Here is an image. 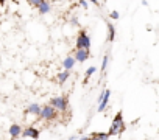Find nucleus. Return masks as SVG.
Masks as SVG:
<instances>
[{"label":"nucleus","mask_w":159,"mask_h":140,"mask_svg":"<svg viewBox=\"0 0 159 140\" xmlns=\"http://www.w3.org/2000/svg\"><path fill=\"white\" fill-rule=\"evenodd\" d=\"M69 77H70V72H67V70H62V72H59V73L56 75V81H58L59 84H64V83L69 80Z\"/></svg>","instance_id":"f8f14e48"},{"label":"nucleus","mask_w":159,"mask_h":140,"mask_svg":"<svg viewBox=\"0 0 159 140\" xmlns=\"http://www.w3.org/2000/svg\"><path fill=\"white\" fill-rule=\"evenodd\" d=\"M109 98H111V89H105L97 98V103H98L97 112H105L106 111V107L109 104Z\"/></svg>","instance_id":"20e7f679"},{"label":"nucleus","mask_w":159,"mask_h":140,"mask_svg":"<svg viewBox=\"0 0 159 140\" xmlns=\"http://www.w3.org/2000/svg\"><path fill=\"white\" fill-rule=\"evenodd\" d=\"M95 137H97V140H109L108 132H95Z\"/></svg>","instance_id":"dca6fc26"},{"label":"nucleus","mask_w":159,"mask_h":140,"mask_svg":"<svg viewBox=\"0 0 159 140\" xmlns=\"http://www.w3.org/2000/svg\"><path fill=\"white\" fill-rule=\"evenodd\" d=\"M58 117V112L50 106V104H45V106H41V114H39V118H42V120H47V121H50V120H55Z\"/></svg>","instance_id":"39448f33"},{"label":"nucleus","mask_w":159,"mask_h":140,"mask_svg":"<svg viewBox=\"0 0 159 140\" xmlns=\"http://www.w3.org/2000/svg\"><path fill=\"white\" fill-rule=\"evenodd\" d=\"M67 140H76V135H70V137H69Z\"/></svg>","instance_id":"5701e85b"},{"label":"nucleus","mask_w":159,"mask_h":140,"mask_svg":"<svg viewBox=\"0 0 159 140\" xmlns=\"http://www.w3.org/2000/svg\"><path fill=\"white\" fill-rule=\"evenodd\" d=\"M28 3L31 5V7H34V8H38L41 3H42V0H28Z\"/></svg>","instance_id":"a211bd4d"},{"label":"nucleus","mask_w":159,"mask_h":140,"mask_svg":"<svg viewBox=\"0 0 159 140\" xmlns=\"http://www.w3.org/2000/svg\"><path fill=\"white\" fill-rule=\"evenodd\" d=\"M8 132H10V137H11V138H17V137L20 135V132H22V126L17 125V123H13V125L10 126Z\"/></svg>","instance_id":"9d476101"},{"label":"nucleus","mask_w":159,"mask_h":140,"mask_svg":"<svg viewBox=\"0 0 159 140\" xmlns=\"http://www.w3.org/2000/svg\"><path fill=\"white\" fill-rule=\"evenodd\" d=\"M108 62H109V55H105L103 59H102V72H105L108 68Z\"/></svg>","instance_id":"2eb2a0df"},{"label":"nucleus","mask_w":159,"mask_h":140,"mask_svg":"<svg viewBox=\"0 0 159 140\" xmlns=\"http://www.w3.org/2000/svg\"><path fill=\"white\" fill-rule=\"evenodd\" d=\"M109 17H111V19H114V20H117V19L120 17V14H119V11H111Z\"/></svg>","instance_id":"aec40b11"},{"label":"nucleus","mask_w":159,"mask_h":140,"mask_svg":"<svg viewBox=\"0 0 159 140\" xmlns=\"http://www.w3.org/2000/svg\"><path fill=\"white\" fill-rule=\"evenodd\" d=\"M73 58H75V61H76V62H84V61H88V59L91 58V53H89V50L80 48V50H75Z\"/></svg>","instance_id":"0eeeda50"},{"label":"nucleus","mask_w":159,"mask_h":140,"mask_svg":"<svg viewBox=\"0 0 159 140\" xmlns=\"http://www.w3.org/2000/svg\"><path fill=\"white\" fill-rule=\"evenodd\" d=\"M25 112L30 114V115H33V117H39V114H41V104L31 103V104H28V107L25 109Z\"/></svg>","instance_id":"1a4fd4ad"},{"label":"nucleus","mask_w":159,"mask_h":140,"mask_svg":"<svg viewBox=\"0 0 159 140\" xmlns=\"http://www.w3.org/2000/svg\"><path fill=\"white\" fill-rule=\"evenodd\" d=\"M70 25H72V27H80V22H78V17H76V16L70 17Z\"/></svg>","instance_id":"f3484780"},{"label":"nucleus","mask_w":159,"mask_h":140,"mask_svg":"<svg viewBox=\"0 0 159 140\" xmlns=\"http://www.w3.org/2000/svg\"><path fill=\"white\" fill-rule=\"evenodd\" d=\"M20 135H22L24 138H33V140H36V138L39 137V129H36L34 126H28V128L22 129Z\"/></svg>","instance_id":"423d86ee"},{"label":"nucleus","mask_w":159,"mask_h":140,"mask_svg":"<svg viewBox=\"0 0 159 140\" xmlns=\"http://www.w3.org/2000/svg\"><path fill=\"white\" fill-rule=\"evenodd\" d=\"M86 2H88V3L91 2V3H94L95 7H100V2H98V0H86Z\"/></svg>","instance_id":"412c9836"},{"label":"nucleus","mask_w":159,"mask_h":140,"mask_svg":"<svg viewBox=\"0 0 159 140\" xmlns=\"http://www.w3.org/2000/svg\"><path fill=\"white\" fill-rule=\"evenodd\" d=\"M78 140H89V137H88V135H81Z\"/></svg>","instance_id":"4be33fe9"},{"label":"nucleus","mask_w":159,"mask_h":140,"mask_svg":"<svg viewBox=\"0 0 159 140\" xmlns=\"http://www.w3.org/2000/svg\"><path fill=\"white\" fill-rule=\"evenodd\" d=\"M78 5L81 7V8H84V10H86V8H89V3L86 2V0H78Z\"/></svg>","instance_id":"6ab92c4d"},{"label":"nucleus","mask_w":159,"mask_h":140,"mask_svg":"<svg viewBox=\"0 0 159 140\" xmlns=\"http://www.w3.org/2000/svg\"><path fill=\"white\" fill-rule=\"evenodd\" d=\"M95 72H97V67H95V65H91V67L86 70V75H84V77H86V80H89V78H91Z\"/></svg>","instance_id":"4468645a"},{"label":"nucleus","mask_w":159,"mask_h":140,"mask_svg":"<svg viewBox=\"0 0 159 140\" xmlns=\"http://www.w3.org/2000/svg\"><path fill=\"white\" fill-rule=\"evenodd\" d=\"M48 104L56 111V112H64L69 109V101H67V97L64 95H56V97H52Z\"/></svg>","instance_id":"f03ea898"},{"label":"nucleus","mask_w":159,"mask_h":140,"mask_svg":"<svg viewBox=\"0 0 159 140\" xmlns=\"http://www.w3.org/2000/svg\"><path fill=\"white\" fill-rule=\"evenodd\" d=\"M38 11H39V14H48L50 11H52V3L48 2V0H42V3L38 7Z\"/></svg>","instance_id":"9b49d317"},{"label":"nucleus","mask_w":159,"mask_h":140,"mask_svg":"<svg viewBox=\"0 0 159 140\" xmlns=\"http://www.w3.org/2000/svg\"><path fill=\"white\" fill-rule=\"evenodd\" d=\"M75 64H76V61H75V58H73L72 55H69V56H66V58L62 59V68L67 70V72H70Z\"/></svg>","instance_id":"6e6552de"},{"label":"nucleus","mask_w":159,"mask_h":140,"mask_svg":"<svg viewBox=\"0 0 159 140\" xmlns=\"http://www.w3.org/2000/svg\"><path fill=\"white\" fill-rule=\"evenodd\" d=\"M123 131H125L123 114H122V111H119V112L116 114L114 120H112V125H111V128H109V131H108V135H109V137H111V135H117V134H120V132H123Z\"/></svg>","instance_id":"f257e3e1"},{"label":"nucleus","mask_w":159,"mask_h":140,"mask_svg":"<svg viewBox=\"0 0 159 140\" xmlns=\"http://www.w3.org/2000/svg\"><path fill=\"white\" fill-rule=\"evenodd\" d=\"M80 48H84V50H89L91 48V37H89V34L84 30H81V31L76 34L75 50H80Z\"/></svg>","instance_id":"7ed1b4c3"},{"label":"nucleus","mask_w":159,"mask_h":140,"mask_svg":"<svg viewBox=\"0 0 159 140\" xmlns=\"http://www.w3.org/2000/svg\"><path fill=\"white\" fill-rule=\"evenodd\" d=\"M116 39V28L112 24L108 22V42H112Z\"/></svg>","instance_id":"ddd939ff"}]
</instances>
